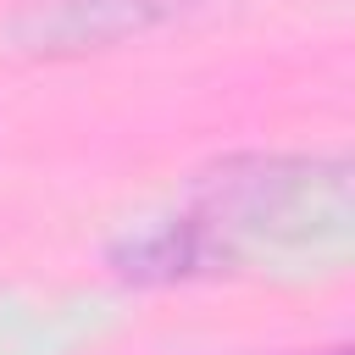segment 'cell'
Returning a JSON list of instances; mask_svg holds the SVG:
<instances>
[{"label": "cell", "instance_id": "6da1fadb", "mask_svg": "<svg viewBox=\"0 0 355 355\" xmlns=\"http://www.w3.org/2000/svg\"><path fill=\"white\" fill-rule=\"evenodd\" d=\"M349 222V172L322 155H244L200 178L194 205L133 233L111 261L133 283L200 277L250 244H316Z\"/></svg>", "mask_w": 355, "mask_h": 355}, {"label": "cell", "instance_id": "7a4b0ae2", "mask_svg": "<svg viewBox=\"0 0 355 355\" xmlns=\"http://www.w3.org/2000/svg\"><path fill=\"white\" fill-rule=\"evenodd\" d=\"M200 6L211 0H22V11L11 17V39L33 55H78L139 39Z\"/></svg>", "mask_w": 355, "mask_h": 355}, {"label": "cell", "instance_id": "3957f363", "mask_svg": "<svg viewBox=\"0 0 355 355\" xmlns=\"http://www.w3.org/2000/svg\"><path fill=\"white\" fill-rule=\"evenodd\" d=\"M294 355H311V349H294ZM316 355H349V349H316Z\"/></svg>", "mask_w": 355, "mask_h": 355}]
</instances>
